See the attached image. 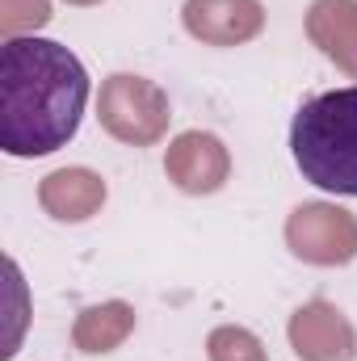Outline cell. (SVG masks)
<instances>
[{
  "label": "cell",
  "mask_w": 357,
  "mask_h": 361,
  "mask_svg": "<svg viewBox=\"0 0 357 361\" xmlns=\"http://www.w3.org/2000/svg\"><path fill=\"white\" fill-rule=\"evenodd\" d=\"M89 72L55 38L21 34L0 47V147L8 156H51L85 122Z\"/></svg>",
  "instance_id": "obj_1"
},
{
  "label": "cell",
  "mask_w": 357,
  "mask_h": 361,
  "mask_svg": "<svg viewBox=\"0 0 357 361\" xmlns=\"http://www.w3.org/2000/svg\"><path fill=\"white\" fill-rule=\"evenodd\" d=\"M290 156L315 189L357 197V85L298 105L290 122Z\"/></svg>",
  "instance_id": "obj_2"
}]
</instances>
